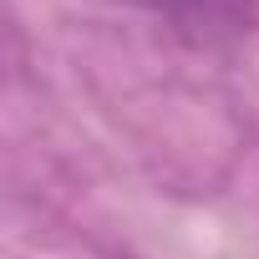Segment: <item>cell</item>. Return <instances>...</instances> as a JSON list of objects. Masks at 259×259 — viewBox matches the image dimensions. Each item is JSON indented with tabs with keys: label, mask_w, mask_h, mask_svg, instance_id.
<instances>
[{
	"label": "cell",
	"mask_w": 259,
	"mask_h": 259,
	"mask_svg": "<svg viewBox=\"0 0 259 259\" xmlns=\"http://www.w3.org/2000/svg\"><path fill=\"white\" fill-rule=\"evenodd\" d=\"M122 6H138V11L168 21L173 31L193 36V41L234 36L254 21V0H122Z\"/></svg>",
	"instance_id": "cell-1"
}]
</instances>
